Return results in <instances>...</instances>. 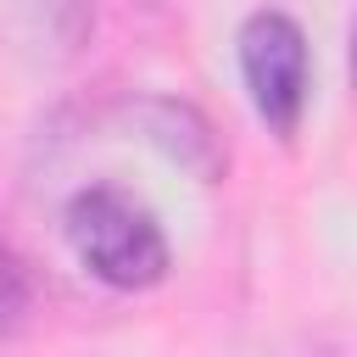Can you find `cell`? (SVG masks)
<instances>
[{
    "mask_svg": "<svg viewBox=\"0 0 357 357\" xmlns=\"http://www.w3.org/2000/svg\"><path fill=\"white\" fill-rule=\"evenodd\" d=\"M234 45H240V78L257 117L268 123V134L296 139L307 117V95H312V45L301 22L284 11H251Z\"/></svg>",
    "mask_w": 357,
    "mask_h": 357,
    "instance_id": "2",
    "label": "cell"
},
{
    "mask_svg": "<svg viewBox=\"0 0 357 357\" xmlns=\"http://www.w3.org/2000/svg\"><path fill=\"white\" fill-rule=\"evenodd\" d=\"M128 123L145 134V139H156L173 162H184L195 178H218L223 173V151H218V134L206 128V117L195 112V106H184V100H162V95H151V100H139V106H128Z\"/></svg>",
    "mask_w": 357,
    "mask_h": 357,
    "instance_id": "3",
    "label": "cell"
},
{
    "mask_svg": "<svg viewBox=\"0 0 357 357\" xmlns=\"http://www.w3.org/2000/svg\"><path fill=\"white\" fill-rule=\"evenodd\" d=\"M61 229H67V245L84 262V273L112 290H151L173 268V251H167L156 212L117 184L78 190L61 212Z\"/></svg>",
    "mask_w": 357,
    "mask_h": 357,
    "instance_id": "1",
    "label": "cell"
},
{
    "mask_svg": "<svg viewBox=\"0 0 357 357\" xmlns=\"http://www.w3.org/2000/svg\"><path fill=\"white\" fill-rule=\"evenodd\" d=\"M28 301H33V279H28L22 257L0 240V335H11L28 318Z\"/></svg>",
    "mask_w": 357,
    "mask_h": 357,
    "instance_id": "4",
    "label": "cell"
}]
</instances>
